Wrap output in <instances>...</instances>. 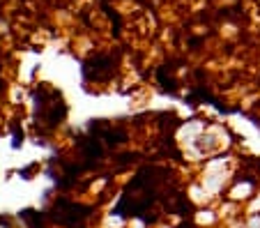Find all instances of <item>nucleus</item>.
Masks as SVG:
<instances>
[{
	"mask_svg": "<svg viewBox=\"0 0 260 228\" xmlns=\"http://www.w3.org/2000/svg\"><path fill=\"white\" fill-rule=\"evenodd\" d=\"M90 212H92V208H88V205L58 201L53 205V210H51V217H53V221H58L64 228H83V221L90 217Z\"/></svg>",
	"mask_w": 260,
	"mask_h": 228,
	"instance_id": "f257e3e1",
	"label": "nucleus"
},
{
	"mask_svg": "<svg viewBox=\"0 0 260 228\" xmlns=\"http://www.w3.org/2000/svg\"><path fill=\"white\" fill-rule=\"evenodd\" d=\"M111 74H113V62H111V58H104V55L88 60L83 67V76L88 81H106Z\"/></svg>",
	"mask_w": 260,
	"mask_h": 228,
	"instance_id": "f03ea898",
	"label": "nucleus"
},
{
	"mask_svg": "<svg viewBox=\"0 0 260 228\" xmlns=\"http://www.w3.org/2000/svg\"><path fill=\"white\" fill-rule=\"evenodd\" d=\"M21 217L30 223V228H44V223H42V214L35 212V210H23V212H21Z\"/></svg>",
	"mask_w": 260,
	"mask_h": 228,
	"instance_id": "7ed1b4c3",
	"label": "nucleus"
},
{
	"mask_svg": "<svg viewBox=\"0 0 260 228\" xmlns=\"http://www.w3.org/2000/svg\"><path fill=\"white\" fill-rule=\"evenodd\" d=\"M157 79H159V83L164 85V90L175 92V81H173L171 76H166V67H159V70H157Z\"/></svg>",
	"mask_w": 260,
	"mask_h": 228,
	"instance_id": "20e7f679",
	"label": "nucleus"
},
{
	"mask_svg": "<svg viewBox=\"0 0 260 228\" xmlns=\"http://www.w3.org/2000/svg\"><path fill=\"white\" fill-rule=\"evenodd\" d=\"M180 228H193V226H191V223H184V226H180Z\"/></svg>",
	"mask_w": 260,
	"mask_h": 228,
	"instance_id": "39448f33",
	"label": "nucleus"
}]
</instances>
